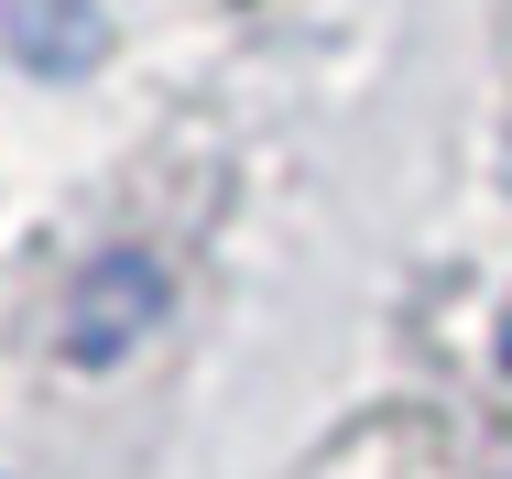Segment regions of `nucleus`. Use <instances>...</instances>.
I'll return each mask as SVG.
<instances>
[{
    "label": "nucleus",
    "instance_id": "obj_1",
    "mask_svg": "<svg viewBox=\"0 0 512 479\" xmlns=\"http://www.w3.org/2000/svg\"><path fill=\"white\" fill-rule=\"evenodd\" d=\"M164 316V273L142 251H99L77 284H66V360L109 371L120 349H142V327Z\"/></svg>",
    "mask_w": 512,
    "mask_h": 479
},
{
    "label": "nucleus",
    "instance_id": "obj_2",
    "mask_svg": "<svg viewBox=\"0 0 512 479\" xmlns=\"http://www.w3.org/2000/svg\"><path fill=\"white\" fill-rule=\"evenodd\" d=\"M11 55H22L33 77H88L109 55V22L88 0H11Z\"/></svg>",
    "mask_w": 512,
    "mask_h": 479
}]
</instances>
